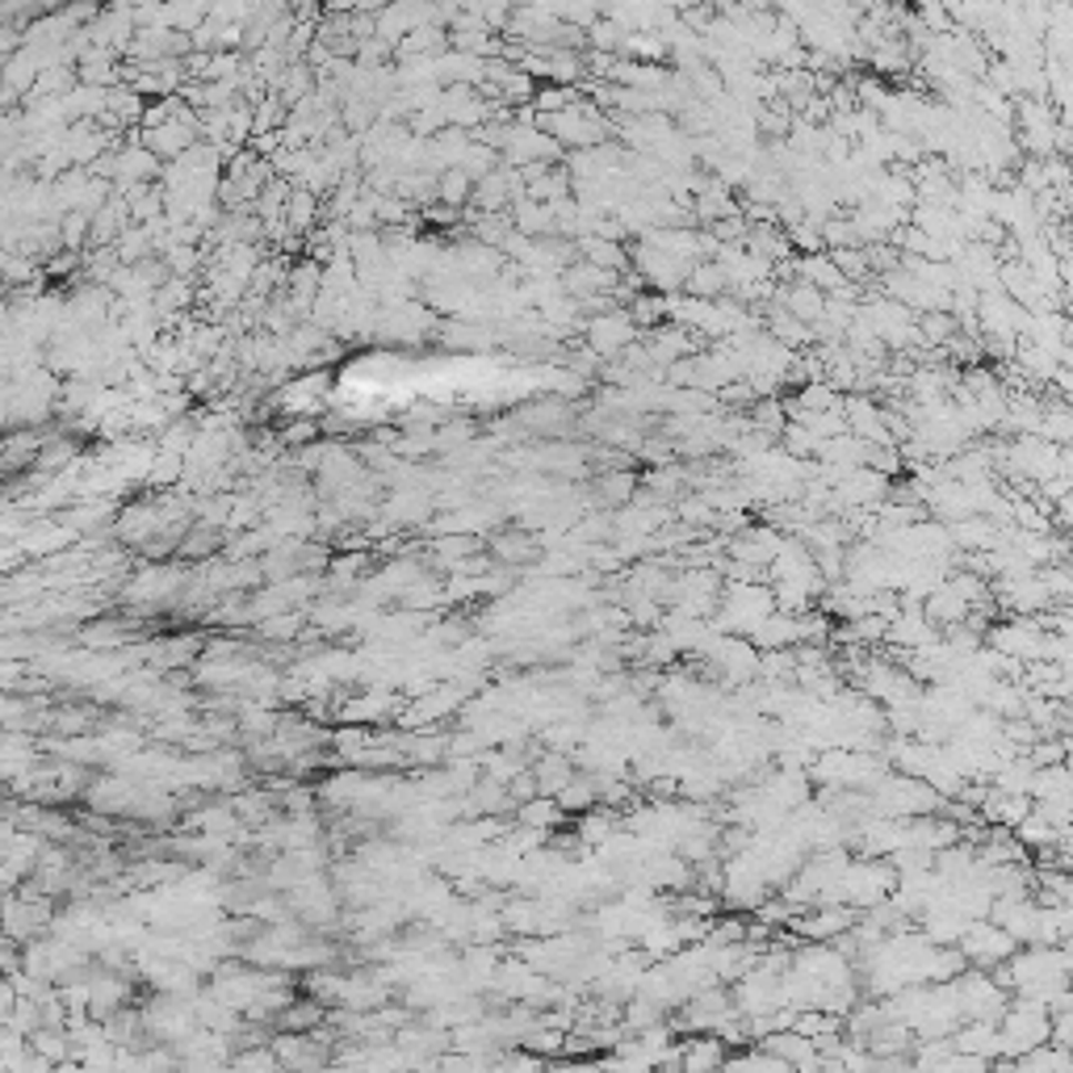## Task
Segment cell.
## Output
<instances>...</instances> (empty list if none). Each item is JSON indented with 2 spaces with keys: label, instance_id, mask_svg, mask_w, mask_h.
Listing matches in <instances>:
<instances>
[{
  "label": "cell",
  "instance_id": "obj_3",
  "mask_svg": "<svg viewBox=\"0 0 1073 1073\" xmlns=\"http://www.w3.org/2000/svg\"><path fill=\"white\" fill-rule=\"evenodd\" d=\"M688 290L692 294H705V298H717L726 285H730V273H726V264H692V273H688Z\"/></svg>",
  "mask_w": 1073,
  "mask_h": 1073
},
{
  "label": "cell",
  "instance_id": "obj_7",
  "mask_svg": "<svg viewBox=\"0 0 1073 1073\" xmlns=\"http://www.w3.org/2000/svg\"><path fill=\"white\" fill-rule=\"evenodd\" d=\"M684 1065H721V1053H717L713 1040L709 1044H692L688 1056H684Z\"/></svg>",
  "mask_w": 1073,
  "mask_h": 1073
},
{
  "label": "cell",
  "instance_id": "obj_4",
  "mask_svg": "<svg viewBox=\"0 0 1073 1073\" xmlns=\"http://www.w3.org/2000/svg\"><path fill=\"white\" fill-rule=\"evenodd\" d=\"M772 336L780 340V344H789V348H797V344H810L813 332L806 320H797V315H789V311H780L772 320Z\"/></svg>",
  "mask_w": 1073,
  "mask_h": 1073
},
{
  "label": "cell",
  "instance_id": "obj_1",
  "mask_svg": "<svg viewBox=\"0 0 1073 1073\" xmlns=\"http://www.w3.org/2000/svg\"><path fill=\"white\" fill-rule=\"evenodd\" d=\"M587 332H591V348L604 353V357H613V353H621V348L634 344V336H638V320H634V315H621V311H608L604 320H591Z\"/></svg>",
  "mask_w": 1073,
  "mask_h": 1073
},
{
  "label": "cell",
  "instance_id": "obj_2",
  "mask_svg": "<svg viewBox=\"0 0 1073 1073\" xmlns=\"http://www.w3.org/2000/svg\"><path fill=\"white\" fill-rule=\"evenodd\" d=\"M964 948H969L973 961H1002V956H1011L1015 935L1006 927H969V943Z\"/></svg>",
  "mask_w": 1073,
  "mask_h": 1073
},
{
  "label": "cell",
  "instance_id": "obj_6",
  "mask_svg": "<svg viewBox=\"0 0 1073 1073\" xmlns=\"http://www.w3.org/2000/svg\"><path fill=\"white\" fill-rule=\"evenodd\" d=\"M311 214H315V198H311V193H294V198H290V223L306 226L311 223Z\"/></svg>",
  "mask_w": 1073,
  "mask_h": 1073
},
{
  "label": "cell",
  "instance_id": "obj_8",
  "mask_svg": "<svg viewBox=\"0 0 1073 1073\" xmlns=\"http://www.w3.org/2000/svg\"><path fill=\"white\" fill-rule=\"evenodd\" d=\"M382 4H386V0H357L361 13H370V9H382Z\"/></svg>",
  "mask_w": 1073,
  "mask_h": 1073
},
{
  "label": "cell",
  "instance_id": "obj_5",
  "mask_svg": "<svg viewBox=\"0 0 1073 1073\" xmlns=\"http://www.w3.org/2000/svg\"><path fill=\"white\" fill-rule=\"evenodd\" d=\"M584 247H587V256H591V264H600V269L608 264L613 273H621L625 269V252L617 244H608V235H604V240H587Z\"/></svg>",
  "mask_w": 1073,
  "mask_h": 1073
}]
</instances>
